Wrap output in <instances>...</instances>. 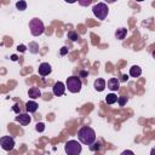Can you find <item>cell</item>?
<instances>
[{"label":"cell","mask_w":155,"mask_h":155,"mask_svg":"<svg viewBox=\"0 0 155 155\" xmlns=\"http://www.w3.org/2000/svg\"><path fill=\"white\" fill-rule=\"evenodd\" d=\"M78 138L79 140L85 144V145H91L93 144V142L96 140V132L91 128V127H87V126H84L79 130L78 132Z\"/></svg>","instance_id":"cell-1"},{"label":"cell","mask_w":155,"mask_h":155,"mask_svg":"<svg viewBox=\"0 0 155 155\" xmlns=\"http://www.w3.org/2000/svg\"><path fill=\"white\" fill-rule=\"evenodd\" d=\"M29 29H30L31 35L39 36V35H41V34L45 31V25H44V23H42L41 19H39V18H33V19H30V22H29Z\"/></svg>","instance_id":"cell-2"},{"label":"cell","mask_w":155,"mask_h":155,"mask_svg":"<svg viewBox=\"0 0 155 155\" xmlns=\"http://www.w3.org/2000/svg\"><path fill=\"white\" fill-rule=\"evenodd\" d=\"M81 86H82V82H81V80H80L79 76H70V78L67 79L65 87H67L68 91H70L71 93H78V92H80Z\"/></svg>","instance_id":"cell-3"},{"label":"cell","mask_w":155,"mask_h":155,"mask_svg":"<svg viewBox=\"0 0 155 155\" xmlns=\"http://www.w3.org/2000/svg\"><path fill=\"white\" fill-rule=\"evenodd\" d=\"M92 12H93V15H94L98 19H105L107 16H108L109 8H108L107 4H104V2H98V4H96V5L92 7Z\"/></svg>","instance_id":"cell-4"},{"label":"cell","mask_w":155,"mask_h":155,"mask_svg":"<svg viewBox=\"0 0 155 155\" xmlns=\"http://www.w3.org/2000/svg\"><path fill=\"white\" fill-rule=\"evenodd\" d=\"M64 149H65V153L68 155H78L81 153V144L78 142V140H68L64 145Z\"/></svg>","instance_id":"cell-5"},{"label":"cell","mask_w":155,"mask_h":155,"mask_svg":"<svg viewBox=\"0 0 155 155\" xmlns=\"http://www.w3.org/2000/svg\"><path fill=\"white\" fill-rule=\"evenodd\" d=\"M0 145H1V148L4 150L10 151L15 147V139L12 137H10V136H4V137L0 138Z\"/></svg>","instance_id":"cell-6"},{"label":"cell","mask_w":155,"mask_h":155,"mask_svg":"<svg viewBox=\"0 0 155 155\" xmlns=\"http://www.w3.org/2000/svg\"><path fill=\"white\" fill-rule=\"evenodd\" d=\"M52 91H53V94H54V96H62V94L64 93V91H65V85H64L62 81H57V82L53 85Z\"/></svg>","instance_id":"cell-7"},{"label":"cell","mask_w":155,"mask_h":155,"mask_svg":"<svg viewBox=\"0 0 155 155\" xmlns=\"http://www.w3.org/2000/svg\"><path fill=\"white\" fill-rule=\"evenodd\" d=\"M30 116H29V114H18L17 116H16V121L17 122H19L22 126H27V125H29V122H30Z\"/></svg>","instance_id":"cell-8"},{"label":"cell","mask_w":155,"mask_h":155,"mask_svg":"<svg viewBox=\"0 0 155 155\" xmlns=\"http://www.w3.org/2000/svg\"><path fill=\"white\" fill-rule=\"evenodd\" d=\"M51 71H52V68H51V65H50L48 63H41V64L39 65V74H40L41 76H46V75H48Z\"/></svg>","instance_id":"cell-9"},{"label":"cell","mask_w":155,"mask_h":155,"mask_svg":"<svg viewBox=\"0 0 155 155\" xmlns=\"http://www.w3.org/2000/svg\"><path fill=\"white\" fill-rule=\"evenodd\" d=\"M107 85H108V88H109L110 91H117L120 82H119V80H117L116 78H111V79L108 80V84H107Z\"/></svg>","instance_id":"cell-10"},{"label":"cell","mask_w":155,"mask_h":155,"mask_svg":"<svg viewBox=\"0 0 155 155\" xmlns=\"http://www.w3.org/2000/svg\"><path fill=\"white\" fill-rule=\"evenodd\" d=\"M38 103L35 102V101H29V102H27V104H25V109H27V111L28 113H35L36 110H38Z\"/></svg>","instance_id":"cell-11"},{"label":"cell","mask_w":155,"mask_h":155,"mask_svg":"<svg viewBox=\"0 0 155 155\" xmlns=\"http://www.w3.org/2000/svg\"><path fill=\"white\" fill-rule=\"evenodd\" d=\"M28 96H29L30 98H33V99L39 98V97L41 96V91L39 90V87H31V88L28 91Z\"/></svg>","instance_id":"cell-12"},{"label":"cell","mask_w":155,"mask_h":155,"mask_svg":"<svg viewBox=\"0 0 155 155\" xmlns=\"http://www.w3.org/2000/svg\"><path fill=\"white\" fill-rule=\"evenodd\" d=\"M94 88L98 91V92H102L104 88H105V81L103 79H97L94 80Z\"/></svg>","instance_id":"cell-13"},{"label":"cell","mask_w":155,"mask_h":155,"mask_svg":"<svg viewBox=\"0 0 155 155\" xmlns=\"http://www.w3.org/2000/svg\"><path fill=\"white\" fill-rule=\"evenodd\" d=\"M140 74H142V69L138 65H133L130 68V75L132 78H138V76H140Z\"/></svg>","instance_id":"cell-14"},{"label":"cell","mask_w":155,"mask_h":155,"mask_svg":"<svg viewBox=\"0 0 155 155\" xmlns=\"http://www.w3.org/2000/svg\"><path fill=\"white\" fill-rule=\"evenodd\" d=\"M126 34H127V30H126L125 28H120V29H117V30H116V33H115V36H116V39H119V40H122V39L126 36Z\"/></svg>","instance_id":"cell-15"},{"label":"cell","mask_w":155,"mask_h":155,"mask_svg":"<svg viewBox=\"0 0 155 155\" xmlns=\"http://www.w3.org/2000/svg\"><path fill=\"white\" fill-rule=\"evenodd\" d=\"M116 99H117V97H116V94H114V93H109V94H107V97H105V102H107L108 104H114V103L116 102Z\"/></svg>","instance_id":"cell-16"},{"label":"cell","mask_w":155,"mask_h":155,"mask_svg":"<svg viewBox=\"0 0 155 155\" xmlns=\"http://www.w3.org/2000/svg\"><path fill=\"white\" fill-rule=\"evenodd\" d=\"M16 8L19 10V11H24L27 8V2L24 0H19L16 2Z\"/></svg>","instance_id":"cell-17"},{"label":"cell","mask_w":155,"mask_h":155,"mask_svg":"<svg viewBox=\"0 0 155 155\" xmlns=\"http://www.w3.org/2000/svg\"><path fill=\"white\" fill-rule=\"evenodd\" d=\"M29 51L31 53H38L39 51V45L36 42H29Z\"/></svg>","instance_id":"cell-18"},{"label":"cell","mask_w":155,"mask_h":155,"mask_svg":"<svg viewBox=\"0 0 155 155\" xmlns=\"http://www.w3.org/2000/svg\"><path fill=\"white\" fill-rule=\"evenodd\" d=\"M68 39H70L71 41H78L79 34L75 33V31H68Z\"/></svg>","instance_id":"cell-19"},{"label":"cell","mask_w":155,"mask_h":155,"mask_svg":"<svg viewBox=\"0 0 155 155\" xmlns=\"http://www.w3.org/2000/svg\"><path fill=\"white\" fill-rule=\"evenodd\" d=\"M116 101L119 102L120 107H122V105H125V104H126V102H127V98H126L125 96H120V97H117V99H116Z\"/></svg>","instance_id":"cell-20"},{"label":"cell","mask_w":155,"mask_h":155,"mask_svg":"<svg viewBox=\"0 0 155 155\" xmlns=\"http://www.w3.org/2000/svg\"><path fill=\"white\" fill-rule=\"evenodd\" d=\"M35 128H36L38 132H42V131L45 130V125H44L42 122H39V124H36V127H35Z\"/></svg>","instance_id":"cell-21"},{"label":"cell","mask_w":155,"mask_h":155,"mask_svg":"<svg viewBox=\"0 0 155 155\" xmlns=\"http://www.w3.org/2000/svg\"><path fill=\"white\" fill-rule=\"evenodd\" d=\"M79 1V4L81 5V6H88V5H91V2H92V0H78Z\"/></svg>","instance_id":"cell-22"},{"label":"cell","mask_w":155,"mask_h":155,"mask_svg":"<svg viewBox=\"0 0 155 155\" xmlns=\"http://www.w3.org/2000/svg\"><path fill=\"white\" fill-rule=\"evenodd\" d=\"M17 50H18L19 52H24V51L27 50V46H25V45H18V46H17Z\"/></svg>","instance_id":"cell-23"},{"label":"cell","mask_w":155,"mask_h":155,"mask_svg":"<svg viewBox=\"0 0 155 155\" xmlns=\"http://www.w3.org/2000/svg\"><path fill=\"white\" fill-rule=\"evenodd\" d=\"M67 53H68V47L63 46V47L61 48V54H62V56H64V54H67Z\"/></svg>","instance_id":"cell-24"},{"label":"cell","mask_w":155,"mask_h":155,"mask_svg":"<svg viewBox=\"0 0 155 155\" xmlns=\"http://www.w3.org/2000/svg\"><path fill=\"white\" fill-rule=\"evenodd\" d=\"M13 110H15L17 114H19V108H18V104H15V105H13Z\"/></svg>","instance_id":"cell-25"},{"label":"cell","mask_w":155,"mask_h":155,"mask_svg":"<svg viewBox=\"0 0 155 155\" xmlns=\"http://www.w3.org/2000/svg\"><path fill=\"white\" fill-rule=\"evenodd\" d=\"M80 75H81V76H87V75H88V73H87V71H85V70H82V71L80 73Z\"/></svg>","instance_id":"cell-26"},{"label":"cell","mask_w":155,"mask_h":155,"mask_svg":"<svg viewBox=\"0 0 155 155\" xmlns=\"http://www.w3.org/2000/svg\"><path fill=\"white\" fill-rule=\"evenodd\" d=\"M127 79H128V76H127V75H122V78H121V80H122V81H127Z\"/></svg>","instance_id":"cell-27"},{"label":"cell","mask_w":155,"mask_h":155,"mask_svg":"<svg viewBox=\"0 0 155 155\" xmlns=\"http://www.w3.org/2000/svg\"><path fill=\"white\" fill-rule=\"evenodd\" d=\"M65 2H68V4H74L75 1H78V0H64Z\"/></svg>","instance_id":"cell-28"},{"label":"cell","mask_w":155,"mask_h":155,"mask_svg":"<svg viewBox=\"0 0 155 155\" xmlns=\"http://www.w3.org/2000/svg\"><path fill=\"white\" fill-rule=\"evenodd\" d=\"M125 154H133V151H131V150H126V151L122 153V155H125Z\"/></svg>","instance_id":"cell-29"},{"label":"cell","mask_w":155,"mask_h":155,"mask_svg":"<svg viewBox=\"0 0 155 155\" xmlns=\"http://www.w3.org/2000/svg\"><path fill=\"white\" fill-rule=\"evenodd\" d=\"M116 0H105V2H108V4H113V2H115Z\"/></svg>","instance_id":"cell-30"},{"label":"cell","mask_w":155,"mask_h":155,"mask_svg":"<svg viewBox=\"0 0 155 155\" xmlns=\"http://www.w3.org/2000/svg\"><path fill=\"white\" fill-rule=\"evenodd\" d=\"M11 58H12V61H17V56H16V54H13Z\"/></svg>","instance_id":"cell-31"},{"label":"cell","mask_w":155,"mask_h":155,"mask_svg":"<svg viewBox=\"0 0 155 155\" xmlns=\"http://www.w3.org/2000/svg\"><path fill=\"white\" fill-rule=\"evenodd\" d=\"M136 1H138V2H140V1H144V0H136Z\"/></svg>","instance_id":"cell-32"}]
</instances>
